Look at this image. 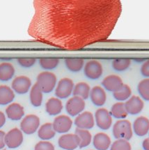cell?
Segmentation results:
<instances>
[{"label":"cell","mask_w":149,"mask_h":150,"mask_svg":"<svg viewBox=\"0 0 149 150\" xmlns=\"http://www.w3.org/2000/svg\"><path fill=\"white\" fill-rule=\"evenodd\" d=\"M148 134H149V133H148Z\"/></svg>","instance_id":"b9f144b4"},{"label":"cell","mask_w":149,"mask_h":150,"mask_svg":"<svg viewBox=\"0 0 149 150\" xmlns=\"http://www.w3.org/2000/svg\"><path fill=\"white\" fill-rule=\"evenodd\" d=\"M5 135H6V133L0 130V149H3L6 146V144H5Z\"/></svg>","instance_id":"8d00e7d4"},{"label":"cell","mask_w":149,"mask_h":150,"mask_svg":"<svg viewBox=\"0 0 149 150\" xmlns=\"http://www.w3.org/2000/svg\"><path fill=\"white\" fill-rule=\"evenodd\" d=\"M140 72L145 78H149V59L143 62L140 68Z\"/></svg>","instance_id":"d590c367"},{"label":"cell","mask_w":149,"mask_h":150,"mask_svg":"<svg viewBox=\"0 0 149 150\" xmlns=\"http://www.w3.org/2000/svg\"><path fill=\"white\" fill-rule=\"evenodd\" d=\"M133 133L137 136L143 137L149 133V119L145 116H139L135 119L132 124Z\"/></svg>","instance_id":"e0dca14e"},{"label":"cell","mask_w":149,"mask_h":150,"mask_svg":"<svg viewBox=\"0 0 149 150\" xmlns=\"http://www.w3.org/2000/svg\"><path fill=\"white\" fill-rule=\"evenodd\" d=\"M40 127V119L36 115H27L20 123V129L27 135L34 134Z\"/></svg>","instance_id":"52a82bcc"},{"label":"cell","mask_w":149,"mask_h":150,"mask_svg":"<svg viewBox=\"0 0 149 150\" xmlns=\"http://www.w3.org/2000/svg\"><path fill=\"white\" fill-rule=\"evenodd\" d=\"M18 62L21 67L24 68H30L35 64L36 59L35 58H20Z\"/></svg>","instance_id":"e575fe53"},{"label":"cell","mask_w":149,"mask_h":150,"mask_svg":"<svg viewBox=\"0 0 149 150\" xmlns=\"http://www.w3.org/2000/svg\"><path fill=\"white\" fill-rule=\"evenodd\" d=\"M6 114L8 119L13 121L20 120L25 115V110L22 105L18 103H12L7 106Z\"/></svg>","instance_id":"d6986e66"},{"label":"cell","mask_w":149,"mask_h":150,"mask_svg":"<svg viewBox=\"0 0 149 150\" xmlns=\"http://www.w3.org/2000/svg\"><path fill=\"white\" fill-rule=\"evenodd\" d=\"M110 150H132V146L128 140L117 139L111 144Z\"/></svg>","instance_id":"d6a6232c"},{"label":"cell","mask_w":149,"mask_h":150,"mask_svg":"<svg viewBox=\"0 0 149 150\" xmlns=\"http://www.w3.org/2000/svg\"><path fill=\"white\" fill-rule=\"evenodd\" d=\"M94 118L96 125L101 130L107 131L112 127L113 120L110 112L108 109L100 108L96 111Z\"/></svg>","instance_id":"5b68a950"},{"label":"cell","mask_w":149,"mask_h":150,"mask_svg":"<svg viewBox=\"0 0 149 150\" xmlns=\"http://www.w3.org/2000/svg\"><path fill=\"white\" fill-rule=\"evenodd\" d=\"M56 135L55 131L54 130L52 123H45L41 126L38 131V135L42 140H48L53 138Z\"/></svg>","instance_id":"d4e9b609"},{"label":"cell","mask_w":149,"mask_h":150,"mask_svg":"<svg viewBox=\"0 0 149 150\" xmlns=\"http://www.w3.org/2000/svg\"><path fill=\"white\" fill-rule=\"evenodd\" d=\"M93 144L97 150H108L111 147L112 140L107 133L100 132L94 135Z\"/></svg>","instance_id":"ac0fdd59"},{"label":"cell","mask_w":149,"mask_h":150,"mask_svg":"<svg viewBox=\"0 0 149 150\" xmlns=\"http://www.w3.org/2000/svg\"><path fill=\"white\" fill-rule=\"evenodd\" d=\"M74 124L78 129L86 130L92 129L95 126L94 115L89 111H84L76 117Z\"/></svg>","instance_id":"7c38bea8"},{"label":"cell","mask_w":149,"mask_h":150,"mask_svg":"<svg viewBox=\"0 0 149 150\" xmlns=\"http://www.w3.org/2000/svg\"><path fill=\"white\" fill-rule=\"evenodd\" d=\"M131 65V60L129 59H115L112 62V69L117 72L126 71Z\"/></svg>","instance_id":"4dcf8cb0"},{"label":"cell","mask_w":149,"mask_h":150,"mask_svg":"<svg viewBox=\"0 0 149 150\" xmlns=\"http://www.w3.org/2000/svg\"><path fill=\"white\" fill-rule=\"evenodd\" d=\"M89 150H93V149H89Z\"/></svg>","instance_id":"60d3db41"},{"label":"cell","mask_w":149,"mask_h":150,"mask_svg":"<svg viewBox=\"0 0 149 150\" xmlns=\"http://www.w3.org/2000/svg\"><path fill=\"white\" fill-rule=\"evenodd\" d=\"M34 150H55V147L52 142L42 140L36 144Z\"/></svg>","instance_id":"836d02e7"},{"label":"cell","mask_w":149,"mask_h":150,"mask_svg":"<svg viewBox=\"0 0 149 150\" xmlns=\"http://www.w3.org/2000/svg\"><path fill=\"white\" fill-rule=\"evenodd\" d=\"M30 98L31 103L34 107H40L42 105L43 100V92L36 83L30 89Z\"/></svg>","instance_id":"7402d4cb"},{"label":"cell","mask_w":149,"mask_h":150,"mask_svg":"<svg viewBox=\"0 0 149 150\" xmlns=\"http://www.w3.org/2000/svg\"><path fill=\"white\" fill-rule=\"evenodd\" d=\"M89 97L93 104L98 107L104 105L107 101V94L105 89L99 85L94 86L91 89Z\"/></svg>","instance_id":"2e32d148"},{"label":"cell","mask_w":149,"mask_h":150,"mask_svg":"<svg viewBox=\"0 0 149 150\" xmlns=\"http://www.w3.org/2000/svg\"><path fill=\"white\" fill-rule=\"evenodd\" d=\"M125 107L128 115H137L143 110L144 102L140 96L134 95L125 102Z\"/></svg>","instance_id":"9a60e30c"},{"label":"cell","mask_w":149,"mask_h":150,"mask_svg":"<svg viewBox=\"0 0 149 150\" xmlns=\"http://www.w3.org/2000/svg\"><path fill=\"white\" fill-rule=\"evenodd\" d=\"M112 133L116 140L124 139L129 141L133 136L132 124L125 119L117 120L112 127Z\"/></svg>","instance_id":"7a4b0ae2"},{"label":"cell","mask_w":149,"mask_h":150,"mask_svg":"<svg viewBox=\"0 0 149 150\" xmlns=\"http://www.w3.org/2000/svg\"><path fill=\"white\" fill-rule=\"evenodd\" d=\"M84 74L89 80H96L99 79L103 74V65L98 60H89L84 64Z\"/></svg>","instance_id":"8992f818"},{"label":"cell","mask_w":149,"mask_h":150,"mask_svg":"<svg viewBox=\"0 0 149 150\" xmlns=\"http://www.w3.org/2000/svg\"><path fill=\"white\" fill-rule=\"evenodd\" d=\"M59 147L65 150H74L79 147V138L75 133H65L58 140Z\"/></svg>","instance_id":"8fae6325"},{"label":"cell","mask_w":149,"mask_h":150,"mask_svg":"<svg viewBox=\"0 0 149 150\" xmlns=\"http://www.w3.org/2000/svg\"><path fill=\"white\" fill-rule=\"evenodd\" d=\"M72 124L73 122L70 117L66 115H61L54 118L52 126L56 133L65 134L71 129Z\"/></svg>","instance_id":"30bf717a"},{"label":"cell","mask_w":149,"mask_h":150,"mask_svg":"<svg viewBox=\"0 0 149 150\" xmlns=\"http://www.w3.org/2000/svg\"><path fill=\"white\" fill-rule=\"evenodd\" d=\"M6 123V116L3 112L0 111V128H1Z\"/></svg>","instance_id":"74e56055"},{"label":"cell","mask_w":149,"mask_h":150,"mask_svg":"<svg viewBox=\"0 0 149 150\" xmlns=\"http://www.w3.org/2000/svg\"><path fill=\"white\" fill-rule=\"evenodd\" d=\"M59 62L58 58H41L39 59V64L42 69L48 71L56 69L59 65Z\"/></svg>","instance_id":"1f68e13d"},{"label":"cell","mask_w":149,"mask_h":150,"mask_svg":"<svg viewBox=\"0 0 149 150\" xmlns=\"http://www.w3.org/2000/svg\"><path fill=\"white\" fill-rule=\"evenodd\" d=\"M2 150H6V149H2Z\"/></svg>","instance_id":"ab89813d"},{"label":"cell","mask_w":149,"mask_h":150,"mask_svg":"<svg viewBox=\"0 0 149 150\" xmlns=\"http://www.w3.org/2000/svg\"><path fill=\"white\" fill-rule=\"evenodd\" d=\"M86 106L84 100L79 96H73L67 100L66 103V110L69 115L77 117L84 111Z\"/></svg>","instance_id":"ba28073f"},{"label":"cell","mask_w":149,"mask_h":150,"mask_svg":"<svg viewBox=\"0 0 149 150\" xmlns=\"http://www.w3.org/2000/svg\"><path fill=\"white\" fill-rule=\"evenodd\" d=\"M113 96L119 102L126 101L132 96V89L128 85L124 84L121 89L113 93Z\"/></svg>","instance_id":"f1b7e54d"},{"label":"cell","mask_w":149,"mask_h":150,"mask_svg":"<svg viewBox=\"0 0 149 150\" xmlns=\"http://www.w3.org/2000/svg\"><path fill=\"white\" fill-rule=\"evenodd\" d=\"M15 74L13 65L9 62H2L0 64V80L8 81L11 80Z\"/></svg>","instance_id":"603a6c76"},{"label":"cell","mask_w":149,"mask_h":150,"mask_svg":"<svg viewBox=\"0 0 149 150\" xmlns=\"http://www.w3.org/2000/svg\"><path fill=\"white\" fill-rule=\"evenodd\" d=\"M74 82L69 78H63L58 82L55 88V96L59 99H65L72 94Z\"/></svg>","instance_id":"277c9868"},{"label":"cell","mask_w":149,"mask_h":150,"mask_svg":"<svg viewBox=\"0 0 149 150\" xmlns=\"http://www.w3.org/2000/svg\"><path fill=\"white\" fill-rule=\"evenodd\" d=\"M84 60L82 58H67L65 59V65L71 72H79L84 67Z\"/></svg>","instance_id":"83f0119b"},{"label":"cell","mask_w":149,"mask_h":150,"mask_svg":"<svg viewBox=\"0 0 149 150\" xmlns=\"http://www.w3.org/2000/svg\"><path fill=\"white\" fill-rule=\"evenodd\" d=\"M74 133H75L79 138V147L80 148V149L88 147L92 141V135L89 130L81 129L77 128V129H75V132H74Z\"/></svg>","instance_id":"4316f807"},{"label":"cell","mask_w":149,"mask_h":150,"mask_svg":"<svg viewBox=\"0 0 149 150\" xmlns=\"http://www.w3.org/2000/svg\"><path fill=\"white\" fill-rule=\"evenodd\" d=\"M137 91L143 100L149 101V78H144L139 81L137 85Z\"/></svg>","instance_id":"f546056e"},{"label":"cell","mask_w":149,"mask_h":150,"mask_svg":"<svg viewBox=\"0 0 149 150\" xmlns=\"http://www.w3.org/2000/svg\"><path fill=\"white\" fill-rule=\"evenodd\" d=\"M63 103L61 99L57 97H51L45 103V110L51 116L59 115L63 110Z\"/></svg>","instance_id":"ffe728a7"},{"label":"cell","mask_w":149,"mask_h":150,"mask_svg":"<svg viewBox=\"0 0 149 150\" xmlns=\"http://www.w3.org/2000/svg\"><path fill=\"white\" fill-rule=\"evenodd\" d=\"M112 117L118 120H124L128 117V112L125 107L124 102H116L112 105L110 110Z\"/></svg>","instance_id":"484cf974"},{"label":"cell","mask_w":149,"mask_h":150,"mask_svg":"<svg viewBox=\"0 0 149 150\" xmlns=\"http://www.w3.org/2000/svg\"><path fill=\"white\" fill-rule=\"evenodd\" d=\"M90 85L85 82H79L74 85L72 95L75 96H79L84 100L89 98L91 92Z\"/></svg>","instance_id":"cb8c5ba5"},{"label":"cell","mask_w":149,"mask_h":150,"mask_svg":"<svg viewBox=\"0 0 149 150\" xmlns=\"http://www.w3.org/2000/svg\"><path fill=\"white\" fill-rule=\"evenodd\" d=\"M37 2L31 23L32 34L47 43L66 49L85 47L109 36L121 13L119 1Z\"/></svg>","instance_id":"6da1fadb"},{"label":"cell","mask_w":149,"mask_h":150,"mask_svg":"<svg viewBox=\"0 0 149 150\" xmlns=\"http://www.w3.org/2000/svg\"><path fill=\"white\" fill-rule=\"evenodd\" d=\"M15 93L8 86L0 85V105H8L13 101L15 98Z\"/></svg>","instance_id":"44dd1931"},{"label":"cell","mask_w":149,"mask_h":150,"mask_svg":"<svg viewBox=\"0 0 149 150\" xmlns=\"http://www.w3.org/2000/svg\"><path fill=\"white\" fill-rule=\"evenodd\" d=\"M32 87V80L25 76H18L13 80L11 88L15 92L19 94H27Z\"/></svg>","instance_id":"4fadbf2b"},{"label":"cell","mask_w":149,"mask_h":150,"mask_svg":"<svg viewBox=\"0 0 149 150\" xmlns=\"http://www.w3.org/2000/svg\"><path fill=\"white\" fill-rule=\"evenodd\" d=\"M24 137L22 131L18 128H14L6 133L5 144L10 149H15L22 144Z\"/></svg>","instance_id":"9c48e42d"},{"label":"cell","mask_w":149,"mask_h":150,"mask_svg":"<svg viewBox=\"0 0 149 150\" xmlns=\"http://www.w3.org/2000/svg\"><path fill=\"white\" fill-rule=\"evenodd\" d=\"M101 84L105 90L112 93L117 91L124 85L122 78L115 74L108 75L104 78Z\"/></svg>","instance_id":"5bb4252c"},{"label":"cell","mask_w":149,"mask_h":150,"mask_svg":"<svg viewBox=\"0 0 149 150\" xmlns=\"http://www.w3.org/2000/svg\"><path fill=\"white\" fill-rule=\"evenodd\" d=\"M142 147L143 150H149V138H145L143 140Z\"/></svg>","instance_id":"f35d334b"},{"label":"cell","mask_w":149,"mask_h":150,"mask_svg":"<svg viewBox=\"0 0 149 150\" xmlns=\"http://www.w3.org/2000/svg\"><path fill=\"white\" fill-rule=\"evenodd\" d=\"M36 83L45 94L52 92L57 84V78L54 73L50 71H43L38 75Z\"/></svg>","instance_id":"3957f363"}]
</instances>
